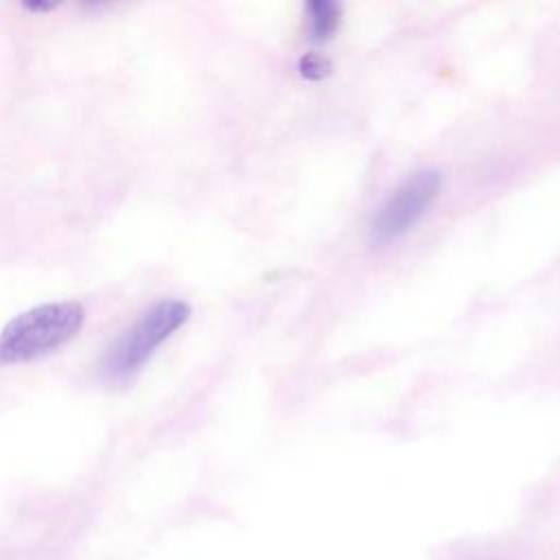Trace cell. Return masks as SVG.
I'll return each instance as SVG.
<instances>
[{
    "label": "cell",
    "instance_id": "cell-2",
    "mask_svg": "<svg viewBox=\"0 0 560 560\" xmlns=\"http://www.w3.org/2000/svg\"><path fill=\"white\" fill-rule=\"evenodd\" d=\"M190 317V306L182 300H162L147 308L101 359V374L109 383H125L136 376L153 352Z\"/></svg>",
    "mask_w": 560,
    "mask_h": 560
},
{
    "label": "cell",
    "instance_id": "cell-5",
    "mask_svg": "<svg viewBox=\"0 0 560 560\" xmlns=\"http://www.w3.org/2000/svg\"><path fill=\"white\" fill-rule=\"evenodd\" d=\"M298 70L304 79L317 81V79H324L330 72V61L326 57L317 55V52H306L304 57H300Z\"/></svg>",
    "mask_w": 560,
    "mask_h": 560
},
{
    "label": "cell",
    "instance_id": "cell-4",
    "mask_svg": "<svg viewBox=\"0 0 560 560\" xmlns=\"http://www.w3.org/2000/svg\"><path fill=\"white\" fill-rule=\"evenodd\" d=\"M308 11V31L315 42H326L335 35L339 26L341 11L330 0H313L306 4Z\"/></svg>",
    "mask_w": 560,
    "mask_h": 560
},
{
    "label": "cell",
    "instance_id": "cell-1",
    "mask_svg": "<svg viewBox=\"0 0 560 560\" xmlns=\"http://www.w3.org/2000/svg\"><path fill=\"white\" fill-rule=\"evenodd\" d=\"M85 322L74 300L46 302L13 317L0 332V365L26 363L70 341Z\"/></svg>",
    "mask_w": 560,
    "mask_h": 560
},
{
    "label": "cell",
    "instance_id": "cell-3",
    "mask_svg": "<svg viewBox=\"0 0 560 560\" xmlns=\"http://www.w3.org/2000/svg\"><path fill=\"white\" fill-rule=\"evenodd\" d=\"M442 188V177L433 168L409 175L372 219L370 234L374 243H389L405 236L433 206Z\"/></svg>",
    "mask_w": 560,
    "mask_h": 560
}]
</instances>
